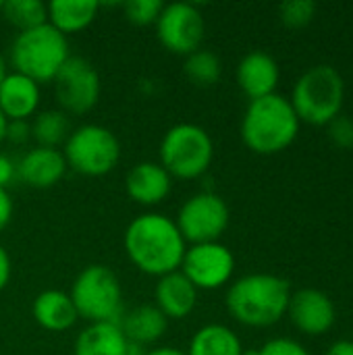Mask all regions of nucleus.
Here are the masks:
<instances>
[{"label":"nucleus","mask_w":353,"mask_h":355,"mask_svg":"<svg viewBox=\"0 0 353 355\" xmlns=\"http://www.w3.org/2000/svg\"><path fill=\"white\" fill-rule=\"evenodd\" d=\"M125 254L129 262L150 275L164 277L181 268L187 243L173 218L160 212H144L125 229Z\"/></svg>","instance_id":"nucleus-1"},{"label":"nucleus","mask_w":353,"mask_h":355,"mask_svg":"<svg viewBox=\"0 0 353 355\" xmlns=\"http://www.w3.org/2000/svg\"><path fill=\"white\" fill-rule=\"evenodd\" d=\"M291 285L287 279L266 272L246 275L231 283L227 291V310L243 327L264 329L277 324L289 308Z\"/></svg>","instance_id":"nucleus-2"},{"label":"nucleus","mask_w":353,"mask_h":355,"mask_svg":"<svg viewBox=\"0 0 353 355\" xmlns=\"http://www.w3.org/2000/svg\"><path fill=\"white\" fill-rule=\"evenodd\" d=\"M300 125L289 98L275 92L248 104L241 119V139L254 154L273 156L295 141Z\"/></svg>","instance_id":"nucleus-3"},{"label":"nucleus","mask_w":353,"mask_h":355,"mask_svg":"<svg viewBox=\"0 0 353 355\" xmlns=\"http://www.w3.org/2000/svg\"><path fill=\"white\" fill-rule=\"evenodd\" d=\"M71 58L69 37L50 23L19 31L10 44V64L35 83L54 81L60 67Z\"/></svg>","instance_id":"nucleus-4"},{"label":"nucleus","mask_w":353,"mask_h":355,"mask_svg":"<svg viewBox=\"0 0 353 355\" xmlns=\"http://www.w3.org/2000/svg\"><path fill=\"white\" fill-rule=\"evenodd\" d=\"M291 106L300 123L314 127L335 121L345 102V81L341 73L331 64L310 67L293 85Z\"/></svg>","instance_id":"nucleus-5"},{"label":"nucleus","mask_w":353,"mask_h":355,"mask_svg":"<svg viewBox=\"0 0 353 355\" xmlns=\"http://www.w3.org/2000/svg\"><path fill=\"white\" fill-rule=\"evenodd\" d=\"M160 166L173 177L191 181L202 177L214 158L210 133L196 123L173 125L160 141Z\"/></svg>","instance_id":"nucleus-6"},{"label":"nucleus","mask_w":353,"mask_h":355,"mask_svg":"<svg viewBox=\"0 0 353 355\" xmlns=\"http://www.w3.org/2000/svg\"><path fill=\"white\" fill-rule=\"evenodd\" d=\"M71 300L79 318L89 324L119 322L123 314V289L119 277L102 264L85 266L71 285Z\"/></svg>","instance_id":"nucleus-7"},{"label":"nucleus","mask_w":353,"mask_h":355,"mask_svg":"<svg viewBox=\"0 0 353 355\" xmlns=\"http://www.w3.org/2000/svg\"><path fill=\"white\" fill-rule=\"evenodd\" d=\"M60 152L67 166L85 177H104L114 171L121 160L119 137L110 129L96 123L73 129Z\"/></svg>","instance_id":"nucleus-8"},{"label":"nucleus","mask_w":353,"mask_h":355,"mask_svg":"<svg viewBox=\"0 0 353 355\" xmlns=\"http://www.w3.org/2000/svg\"><path fill=\"white\" fill-rule=\"evenodd\" d=\"M175 225L187 245L218 241L229 227V206L218 193L200 191L181 204Z\"/></svg>","instance_id":"nucleus-9"},{"label":"nucleus","mask_w":353,"mask_h":355,"mask_svg":"<svg viewBox=\"0 0 353 355\" xmlns=\"http://www.w3.org/2000/svg\"><path fill=\"white\" fill-rule=\"evenodd\" d=\"M156 35L164 50L179 56H189L202 48L206 23L198 6L189 2L164 4L156 19Z\"/></svg>","instance_id":"nucleus-10"},{"label":"nucleus","mask_w":353,"mask_h":355,"mask_svg":"<svg viewBox=\"0 0 353 355\" xmlns=\"http://www.w3.org/2000/svg\"><path fill=\"white\" fill-rule=\"evenodd\" d=\"M52 83L60 110L67 114H85L100 100V75L94 64L81 56H71L60 67Z\"/></svg>","instance_id":"nucleus-11"},{"label":"nucleus","mask_w":353,"mask_h":355,"mask_svg":"<svg viewBox=\"0 0 353 355\" xmlns=\"http://www.w3.org/2000/svg\"><path fill=\"white\" fill-rule=\"evenodd\" d=\"M179 270L198 291H214L231 281L235 272V256L221 241L187 245Z\"/></svg>","instance_id":"nucleus-12"},{"label":"nucleus","mask_w":353,"mask_h":355,"mask_svg":"<svg viewBox=\"0 0 353 355\" xmlns=\"http://www.w3.org/2000/svg\"><path fill=\"white\" fill-rule=\"evenodd\" d=\"M287 316L300 333L308 337H320L333 329L337 320V310L333 300L325 291L300 289L291 293Z\"/></svg>","instance_id":"nucleus-13"},{"label":"nucleus","mask_w":353,"mask_h":355,"mask_svg":"<svg viewBox=\"0 0 353 355\" xmlns=\"http://www.w3.org/2000/svg\"><path fill=\"white\" fill-rule=\"evenodd\" d=\"M15 166H17V177L27 187H33V189L54 187L69 168L60 150L40 148V146L27 150Z\"/></svg>","instance_id":"nucleus-14"},{"label":"nucleus","mask_w":353,"mask_h":355,"mask_svg":"<svg viewBox=\"0 0 353 355\" xmlns=\"http://www.w3.org/2000/svg\"><path fill=\"white\" fill-rule=\"evenodd\" d=\"M279 79V62L262 50L248 52L237 64V85L250 102L275 94Z\"/></svg>","instance_id":"nucleus-15"},{"label":"nucleus","mask_w":353,"mask_h":355,"mask_svg":"<svg viewBox=\"0 0 353 355\" xmlns=\"http://www.w3.org/2000/svg\"><path fill=\"white\" fill-rule=\"evenodd\" d=\"M125 189L129 200L139 206H158L173 191V177L160 166V162H139L125 179Z\"/></svg>","instance_id":"nucleus-16"},{"label":"nucleus","mask_w":353,"mask_h":355,"mask_svg":"<svg viewBox=\"0 0 353 355\" xmlns=\"http://www.w3.org/2000/svg\"><path fill=\"white\" fill-rule=\"evenodd\" d=\"M40 100V83L15 71L6 73L0 83V112L6 121H27L35 114Z\"/></svg>","instance_id":"nucleus-17"},{"label":"nucleus","mask_w":353,"mask_h":355,"mask_svg":"<svg viewBox=\"0 0 353 355\" xmlns=\"http://www.w3.org/2000/svg\"><path fill=\"white\" fill-rule=\"evenodd\" d=\"M154 300V306L166 316V320H183L193 312L198 304V289L181 270H175L158 279Z\"/></svg>","instance_id":"nucleus-18"},{"label":"nucleus","mask_w":353,"mask_h":355,"mask_svg":"<svg viewBox=\"0 0 353 355\" xmlns=\"http://www.w3.org/2000/svg\"><path fill=\"white\" fill-rule=\"evenodd\" d=\"M33 320L50 333H64L75 327L79 320V314L75 310V304L69 293L60 289H48L42 291L31 306Z\"/></svg>","instance_id":"nucleus-19"},{"label":"nucleus","mask_w":353,"mask_h":355,"mask_svg":"<svg viewBox=\"0 0 353 355\" xmlns=\"http://www.w3.org/2000/svg\"><path fill=\"white\" fill-rule=\"evenodd\" d=\"M129 341L119 322H96L85 327L77 339L73 355H127Z\"/></svg>","instance_id":"nucleus-20"},{"label":"nucleus","mask_w":353,"mask_h":355,"mask_svg":"<svg viewBox=\"0 0 353 355\" xmlns=\"http://www.w3.org/2000/svg\"><path fill=\"white\" fill-rule=\"evenodd\" d=\"M119 327L129 343L144 347V345L156 343L158 339L164 337L169 320L156 306L144 304V306H137L135 310H131L129 314H125L119 320Z\"/></svg>","instance_id":"nucleus-21"},{"label":"nucleus","mask_w":353,"mask_h":355,"mask_svg":"<svg viewBox=\"0 0 353 355\" xmlns=\"http://www.w3.org/2000/svg\"><path fill=\"white\" fill-rule=\"evenodd\" d=\"M46 8L48 23L69 37L87 29L94 23L100 6L94 0H52L50 4H46Z\"/></svg>","instance_id":"nucleus-22"},{"label":"nucleus","mask_w":353,"mask_h":355,"mask_svg":"<svg viewBox=\"0 0 353 355\" xmlns=\"http://www.w3.org/2000/svg\"><path fill=\"white\" fill-rule=\"evenodd\" d=\"M237 333L225 324H206L198 329L189 341L187 355H243Z\"/></svg>","instance_id":"nucleus-23"},{"label":"nucleus","mask_w":353,"mask_h":355,"mask_svg":"<svg viewBox=\"0 0 353 355\" xmlns=\"http://www.w3.org/2000/svg\"><path fill=\"white\" fill-rule=\"evenodd\" d=\"M31 137L35 139V146L40 148H56L64 146L69 133H71V121L69 114L62 110H42L35 114L33 123L29 125Z\"/></svg>","instance_id":"nucleus-24"},{"label":"nucleus","mask_w":353,"mask_h":355,"mask_svg":"<svg viewBox=\"0 0 353 355\" xmlns=\"http://www.w3.org/2000/svg\"><path fill=\"white\" fill-rule=\"evenodd\" d=\"M183 73L193 85L210 87V85L218 83V79L223 75V62L214 52L200 48V50L191 52L189 56H185Z\"/></svg>","instance_id":"nucleus-25"},{"label":"nucleus","mask_w":353,"mask_h":355,"mask_svg":"<svg viewBox=\"0 0 353 355\" xmlns=\"http://www.w3.org/2000/svg\"><path fill=\"white\" fill-rule=\"evenodd\" d=\"M0 12L17 31H27L48 23V8L40 0H6L2 2Z\"/></svg>","instance_id":"nucleus-26"},{"label":"nucleus","mask_w":353,"mask_h":355,"mask_svg":"<svg viewBox=\"0 0 353 355\" xmlns=\"http://www.w3.org/2000/svg\"><path fill=\"white\" fill-rule=\"evenodd\" d=\"M316 15V2L312 0H287L279 6V17L285 27L289 29H302L314 21Z\"/></svg>","instance_id":"nucleus-27"},{"label":"nucleus","mask_w":353,"mask_h":355,"mask_svg":"<svg viewBox=\"0 0 353 355\" xmlns=\"http://www.w3.org/2000/svg\"><path fill=\"white\" fill-rule=\"evenodd\" d=\"M162 6L164 4L160 0H129V2H125L123 8H125V17L129 23L146 27V25L156 23Z\"/></svg>","instance_id":"nucleus-28"},{"label":"nucleus","mask_w":353,"mask_h":355,"mask_svg":"<svg viewBox=\"0 0 353 355\" xmlns=\"http://www.w3.org/2000/svg\"><path fill=\"white\" fill-rule=\"evenodd\" d=\"M243 355H310V352L293 339L277 337V339L266 341L258 349H246Z\"/></svg>","instance_id":"nucleus-29"},{"label":"nucleus","mask_w":353,"mask_h":355,"mask_svg":"<svg viewBox=\"0 0 353 355\" xmlns=\"http://www.w3.org/2000/svg\"><path fill=\"white\" fill-rule=\"evenodd\" d=\"M329 137L341 150H353V119L339 114L329 123Z\"/></svg>","instance_id":"nucleus-30"},{"label":"nucleus","mask_w":353,"mask_h":355,"mask_svg":"<svg viewBox=\"0 0 353 355\" xmlns=\"http://www.w3.org/2000/svg\"><path fill=\"white\" fill-rule=\"evenodd\" d=\"M29 137H31V131H29L27 121H8V127H6V139L8 141L25 144Z\"/></svg>","instance_id":"nucleus-31"},{"label":"nucleus","mask_w":353,"mask_h":355,"mask_svg":"<svg viewBox=\"0 0 353 355\" xmlns=\"http://www.w3.org/2000/svg\"><path fill=\"white\" fill-rule=\"evenodd\" d=\"M15 179H17L15 162L6 154H0V189H6Z\"/></svg>","instance_id":"nucleus-32"},{"label":"nucleus","mask_w":353,"mask_h":355,"mask_svg":"<svg viewBox=\"0 0 353 355\" xmlns=\"http://www.w3.org/2000/svg\"><path fill=\"white\" fill-rule=\"evenodd\" d=\"M12 218V200L8 189H0V233L8 227Z\"/></svg>","instance_id":"nucleus-33"},{"label":"nucleus","mask_w":353,"mask_h":355,"mask_svg":"<svg viewBox=\"0 0 353 355\" xmlns=\"http://www.w3.org/2000/svg\"><path fill=\"white\" fill-rule=\"evenodd\" d=\"M8 281H10V256L0 243V291L8 285Z\"/></svg>","instance_id":"nucleus-34"},{"label":"nucleus","mask_w":353,"mask_h":355,"mask_svg":"<svg viewBox=\"0 0 353 355\" xmlns=\"http://www.w3.org/2000/svg\"><path fill=\"white\" fill-rule=\"evenodd\" d=\"M327 355H353V341H350V339L335 341V343L327 349Z\"/></svg>","instance_id":"nucleus-35"},{"label":"nucleus","mask_w":353,"mask_h":355,"mask_svg":"<svg viewBox=\"0 0 353 355\" xmlns=\"http://www.w3.org/2000/svg\"><path fill=\"white\" fill-rule=\"evenodd\" d=\"M146 355H187L183 349H179V347H169V345H164V347H156V349H150V352H146Z\"/></svg>","instance_id":"nucleus-36"},{"label":"nucleus","mask_w":353,"mask_h":355,"mask_svg":"<svg viewBox=\"0 0 353 355\" xmlns=\"http://www.w3.org/2000/svg\"><path fill=\"white\" fill-rule=\"evenodd\" d=\"M6 127H8V121H6V116L0 112V146H2V141H6Z\"/></svg>","instance_id":"nucleus-37"},{"label":"nucleus","mask_w":353,"mask_h":355,"mask_svg":"<svg viewBox=\"0 0 353 355\" xmlns=\"http://www.w3.org/2000/svg\"><path fill=\"white\" fill-rule=\"evenodd\" d=\"M127 355H146V349L141 345H135V343H129V352Z\"/></svg>","instance_id":"nucleus-38"},{"label":"nucleus","mask_w":353,"mask_h":355,"mask_svg":"<svg viewBox=\"0 0 353 355\" xmlns=\"http://www.w3.org/2000/svg\"><path fill=\"white\" fill-rule=\"evenodd\" d=\"M6 73H8V67H6V60H4V56L0 54V83H2V79L6 77Z\"/></svg>","instance_id":"nucleus-39"},{"label":"nucleus","mask_w":353,"mask_h":355,"mask_svg":"<svg viewBox=\"0 0 353 355\" xmlns=\"http://www.w3.org/2000/svg\"><path fill=\"white\" fill-rule=\"evenodd\" d=\"M0 10H2V0H0Z\"/></svg>","instance_id":"nucleus-40"}]
</instances>
